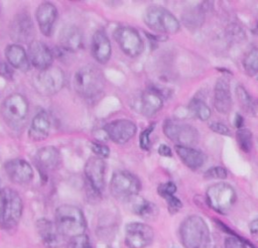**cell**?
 <instances>
[{
	"mask_svg": "<svg viewBox=\"0 0 258 248\" xmlns=\"http://www.w3.org/2000/svg\"><path fill=\"white\" fill-rule=\"evenodd\" d=\"M106 79L101 69L94 65H86L79 69L73 79L75 91L88 101L97 100L105 90Z\"/></svg>",
	"mask_w": 258,
	"mask_h": 248,
	"instance_id": "6da1fadb",
	"label": "cell"
},
{
	"mask_svg": "<svg viewBox=\"0 0 258 248\" xmlns=\"http://www.w3.org/2000/svg\"><path fill=\"white\" fill-rule=\"evenodd\" d=\"M54 225L62 238L71 239L85 234L87 228L83 211L73 205H61L55 210Z\"/></svg>",
	"mask_w": 258,
	"mask_h": 248,
	"instance_id": "7a4b0ae2",
	"label": "cell"
},
{
	"mask_svg": "<svg viewBox=\"0 0 258 248\" xmlns=\"http://www.w3.org/2000/svg\"><path fill=\"white\" fill-rule=\"evenodd\" d=\"M179 236L184 248H207L210 243V231L200 216H189L179 227Z\"/></svg>",
	"mask_w": 258,
	"mask_h": 248,
	"instance_id": "3957f363",
	"label": "cell"
},
{
	"mask_svg": "<svg viewBox=\"0 0 258 248\" xmlns=\"http://www.w3.org/2000/svg\"><path fill=\"white\" fill-rule=\"evenodd\" d=\"M29 105L26 98L18 93L7 96L1 104L0 112L4 122L14 130H20L25 125Z\"/></svg>",
	"mask_w": 258,
	"mask_h": 248,
	"instance_id": "277c9868",
	"label": "cell"
},
{
	"mask_svg": "<svg viewBox=\"0 0 258 248\" xmlns=\"http://www.w3.org/2000/svg\"><path fill=\"white\" fill-rule=\"evenodd\" d=\"M145 24L153 31L165 34H174L179 30L177 18L166 8L153 5L146 9L143 15Z\"/></svg>",
	"mask_w": 258,
	"mask_h": 248,
	"instance_id": "5b68a950",
	"label": "cell"
},
{
	"mask_svg": "<svg viewBox=\"0 0 258 248\" xmlns=\"http://www.w3.org/2000/svg\"><path fill=\"white\" fill-rule=\"evenodd\" d=\"M66 78L62 70L58 67L50 66L39 71L33 77V87L42 96H52L59 92L64 86Z\"/></svg>",
	"mask_w": 258,
	"mask_h": 248,
	"instance_id": "8992f818",
	"label": "cell"
},
{
	"mask_svg": "<svg viewBox=\"0 0 258 248\" xmlns=\"http://www.w3.org/2000/svg\"><path fill=\"white\" fill-rule=\"evenodd\" d=\"M141 190L139 178L126 170L116 171L110 181V191L113 197L120 201H129L138 195Z\"/></svg>",
	"mask_w": 258,
	"mask_h": 248,
	"instance_id": "52a82bcc",
	"label": "cell"
},
{
	"mask_svg": "<svg viewBox=\"0 0 258 248\" xmlns=\"http://www.w3.org/2000/svg\"><path fill=\"white\" fill-rule=\"evenodd\" d=\"M206 197L209 206L214 211L226 214L236 201V192L227 182H217L207 190Z\"/></svg>",
	"mask_w": 258,
	"mask_h": 248,
	"instance_id": "ba28073f",
	"label": "cell"
},
{
	"mask_svg": "<svg viewBox=\"0 0 258 248\" xmlns=\"http://www.w3.org/2000/svg\"><path fill=\"white\" fill-rule=\"evenodd\" d=\"M163 133L176 145L191 147L199 142L198 130L184 122L166 120L163 124Z\"/></svg>",
	"mask_w": 258,
	"mask_h": 248,
	"instance_id": "9c48e42d",
	"label": "cell"
},
{
	"mask_svg": "<svg viewBox=\"0 0 258 248\" xmlns=\"http://www.w3.org/2000/svg\"><path fill=\"white\" fill-rule=\"evenodd\" d=\"M3 191L4 207L0 226L3 229L9 230L14 228L19 223L23 211V203L21 197L16 191L10 188H4Z\"/></svg>",
	"mask_w": 258,
	"mask_h": 248,
	"instance_id": "30bf717a",
	"label": "cell"
},
{
	"mask_svg": "<svg viewBox=\"0 0 258 248\" xmlns=\"http://www.w3.org/2000/svg\"><path fill=\"white\" fill-rule=\"evenodd\" d=\"M114 38L121 50L130 57H137L143 51V40L138 31L131 26L117 27L114 31Z\"/></svg>",
	"mask_w": 258,
	"mask_h": 248,
	"instance_id": "8fae6325",
	"label": "cell"
},
{
	"mask_svg": "<svg viewBox=\"0 0 258 248\" xmlns=\"http://www.w3.org/2000/svg\"><path fill=\"white\" fill-rule=\"evenodd\" d=\"M154 232L144 223H130L125 230V243L129 248H145L152 243Z\"/></svg>",
	"mask_w": 258,
	"mask_h": 248,
	"instance_id": "7c38bea8",
	"label": "cell"
},
{
	"mask_svg": "<svg viewBox=\"0 0 258 248\" xmlns=\"http://www.w3.org/2000/svg\"><path fill=\"white\" fill-rule=\"evenodd\" d=\"M10 36L15 42L30 43L34 37V25L29 14L25 12L15 15L10 23Z\"/></svg>",
	"mask_w": 258,
	"mask_h": 248,
	"instance_id": "4fadbf2b",
	"label": "cell"
},
{
	"mask_svg": "<svg viewBox=\"0 0 258 248\" xmlns=\"http://www.w3.org/2000/svg\"><path fill=\"white\" fill-rule=\"evenodd\" d=\"M137 131L134 122L128 119H117L107 123L104 126V132L107 136L117 144H125Z\"/></svg>",
	"mask_w": 258,
	"mask_h": 248,
	"instance_id": "5bb4252c",
	"label": "cell"
},
{
	"mask_svg": "<svg viewBox=\"0 0 258 248\" xmlns=\"http://www.w3.org/2000/svg\"><path fill=\"white\" fill-rule=\"evenodd\" d=\"M105 169L106 163L104 159L92 156L85 164V175L91 189L98 195H101L105 188Z\"/></svg>",
	"mask_w": 258,
	"mask_h": 248,
	"instance_id": "9a60e30c",
	"label": "cell"
},
{
	"mask_svg": "<svg viewBox=\"0 0 258 248\" xmlns=\"http://www.w3.org/2000/svg\"><path fill=\"white\" fill-rule=\"evenodd\" d=\"M4 170L8 178L16 184H26L33 178L32 166L24 159L14 158L5 162Z\"/></svg>",
	"mask_w": 258,
	"mask_h": 248,
	"instance_id": "2e32d148",
	"label": "cell"
},
{
	"mask_svg": "<svg viewBox=\"0 0 258 248\" xmlns=\"http://www.w3.org/2000/svg\"><path fill=\"white\" fill-rule=\"evenodd\" d=\"M27 56L30 66L38 69L39 71L45 70L52 66L53 54L48 46L39 40H32L28 44Z\"/></svg>",
	"mask_w": 258,
	"mask_h": 248,
	"instance_id": "e0dca14e",
	"label": "cell"
},
{
	"mask_svg": "<svg viewBox=\"0 0 258 248\" xmlns=\"http://www.w3.org/2000/svg\"><path fill=\"white\" fill-rule=\"evenodd\" d=\"M35 18L40 32L45 36H50L57 19V9L52 3L43 2L38 5L35 11Z\"/></svg>",
	"mask_w": 258,
	"mask_h": 248,
	"instance_id": "ac0fdd59",
	"label": "cell"
},
{
	"mask_svg": "<svg viewBox=\"0 0 258 248\" xmlns=\"http://www.w3.org/2000/svg\"><path fill=\"white\" fill-rule=\"evenodd\" d=\"M36 230L41 242L46 248H58L62 244V237L51 221L45 218L37 220Z\"/></svg>",
	"mask_w": 258,
	"mask_h": 248,
	"instance_id": "d6986e66",
	"label": "cell"
},
{
	"mask_svg": "<svg viewBox=\"0 0 258 248\" xmlns=\"http://www.w3.org/2000/svg\"><path fill=\"white\" fill-rule=\"evenodd\" d=\"M214 106L221 114H228L232 108V95L227 79H218L214 91Z\"/></svg>",
	"mask_w": 258,
	"mask_h": 248,
	"instance_id": "ffe728a7",
	"label": "cell"
},
{
	"mask_svg": "<svg viewBox=\"0 0 258 248\" xmlns=\"http://www.w3.org/2000/svg\"><path fill=\"white\" fill-rule=\"evenodd\" d=\"M91 51L94 58L100 64H106L110 59L112 52L111 42L104 30L99 29L94 33L91 43Z\"/></svg>",
	"mask_w": 258,
	"mask_h": 248,
	"instance_id": "44dd1931",
	"label": "cell"
},
{
	"mask_svg": "<svg viewBox=\"0 0 258 248\" xmlns=\"http://www.w3.org/2000/svg\"><path fill=\"white\" fill-rule=\"evenodd\" d=\"M60 46L67 51H77L83 45V34L76 25H66L61 28L58 37Z\"/></svg>",
	"mask_w": 258,
	"mask_h": 248,
	"instance_id": "7402d4cb",
	"label": "cell"
},
{
	"mask_svg": "<svg viewBox=\"0 0 258 248\" xmlns=\"http://www.w3.org/2000/svg\"><path fill=\"white\" fill-rule=\"evenodd\" d=\"M5 57L11 68L21 72H27L30 69L27 52L23 46L18 43H11L6 46Z\"/></svg>",
	"mask_w": 258,
	"mask_h": 248,
	"instance_id": "603a6c76",
	"label": "cell"
},
{
	"mask_svg": "<svg viewBox=\"0 0 258 248\" xmlns=\"http://www.w3.org/2000/svg\"><path fill=\"white\" fill-rule=\"evenodd\" d=\"M162 105H163L162 96L158 91L154 89L145 90L140 97L139 108L143 116H146V117L153 116L162 108Z\"/></svg>",
	"mask_w": 258,
	"mask_h": 248,
	"instance_id": "cb8c5ba5",
	"label": "cell"
},
{
	"mask_svg": "<svg viewBox=\"0 0 258 248\" xmlns=\"http://www.w3.org/2000/svg\"><path fill=\"white\" fill-rule=\"evenodd\" d=\"M49 129L50 120L48 114L44 111H40L33 117L31 121L28 136L33 141H42L48 136Z\"/></svg>",
	"mask_w": 258,
	"mask_h": 248,
	"instance_id": "d4e9b609",
	"label": "cell"
},
{
	"mask_svg": "<svg viewBox=\"0 0 258 248\" xmlns=\"http://www.w3.org/2000/svg\"><path fill=\"white\" fill-rule=\"evenodd\" d=\"M35 162L41 170H52L60 162V153L54 146H44L37 150Z\"/></svg>",
	"mask_w": 258,
	"mask_h": 248,
	"instance_id": "484cf974",
	"label": "cell"
},
{
	"mask_svg": "<svg viewBox=\"0 0 258 248\" xmlns=\"http://www.w3.org/2000/svg\"><path fill=\"white\" fill-rule=\"evenodd\" d=\"M175 151L181 161L192 170L199 169L206 162V155L194 147L175 145Z\"/></svg>",
	"mask_w": 258,
	"mask_h": 248,
	"instance_id": "4316f807",
	"label": "cell"
},
{
	"mask_svg": "<svg viewBox=\"0 0 258 248\" xmlns=\"http://www.w3.org/2000/svg\"><path fill=\"white\" fill-rule=\"evenodd\" d=\"M133 212L140 216L141 218L145 219V220H154L156 219L157 215H158V208L155 204L144 200L142 198H138L137 196L133 198Z\"/></svg>",
	"mask_w": 258,
	"mask_h": 248,
	"instance_id": "83f0119b",
	"label": "cell"
},
{
	"mask_svg": "<svg viewBox=\"0 0 258 248\" xmlns=\"http://www.w3.org/2000/svg\"><path fill=\"white\" fill-rule=\"evenodd\" d=\"M236 95H237L238 101H239L240 105L243 107V109L246 112H248L249 114L256 116V113H257L256 102L243 86H238L236 88Z\"/></svg>",
	"mask_w": 258,
	"mask_h": 248,
	"instance_id": "f1b7e54d",
	"label": "cell"
},
{
	"mask_svg": "<svg viewBox=\"0 0 258 248\" xmlns=\"http://www.w3.org/2000/svg\"><path fill=\"white\" fill-rule=\"evenodd\" d=\"M188 108L190 112L202 121H207L211 117L210 107L201 99H192L188 105Z\"/></svg>",
	"mask_w": 258,
	"mask_h": 248,
	"instance_id": "f546056e",
	"label": "cell"
},
{
	"mask_svg": "<svg viewBox=\"0 0 258 248\" xmlns=\"http://www.w3.org/2000/svg\"><path fill=\"white\" fill-rule=\"evenodd\" d=\"M236 140L241 150L249 153L253 147V134L248 128H240L236 132Z\"/></svg>",
	"mask_w": 258,
	"mask_h": 248,
	"instance_id": "4dcf8cb0",
	"label": "cell"
},
{
	"mask_svg": "<svg viewBox=\"0 0 258 248\" xmlns=\"http://www.w3.org/2000/svg\"><path fill=\"white\" fill-rule=\"evenodd\" d=\"M243 67L247 75L256 76L258 72V50L256 47L252 48L243 58Z\"/></svg>",
	"mask_w": 258,
	"mask_h": 248,
	"instance_id": "1f68e13d",
	"label": "cell"
},
{
	"mask_svg": "<svg viewBox=\"0 0 258 248\" xmlns=\"http://www.w3.org/2000/svg\"><path fill=\"white\" fill-rule=\"evenodd\" d=\"M228 175L227 169L222 166H214L205 172V177L209 179H224Z\"/></svg>",
	"mask_w": 258,
	"mask_h": 248,
	"instance_id": "d6a6232c",
	"label": "cell"
},
{
	"mask_svg": "<svg viewBox=\"0 0 258 248\" xmlns=\"http://www.w3.org/2000/svg\"><path fill=\"white\" fill-rule=\"evenodd\" d=\"M70 248H94V247L92 246L89 237L86 234H83L71 239Z\"/></svg>",
	"mask_w": 258,
	"mask_h": 248,
	"instance_id": "836d02e7",
	"label": "cell"
},
{
	"mask_svg": "<svg viewBox=\"0 0 258 248\" xmlns=\"http://www.w3.org/2000/svg\"><path fill=\"white\" fill-rule=\"evenodd\" d=\"M155 124H151L149 125L147 128H145L140 136H139V145L143 150H148L150 148V139H149V135L152 132V130L154 129Z\"/></svg>",
	"mask_w": 258,
	"mask_h": 248,
	"instance_id": "e575fe53",
	"label": "cell"
},
{
	"mask_svg": "<svg viewBox=\"0 0 258 248\" xmlns=\"http://www.w3.org/2000/svg\"><path fill=\"white\" fill-rule=\"evenodd\" d=\"M175 192H176V187L172 181H167V182L161 183L158 185V189H157L158 195L162 198H165L170 195H174Z\"/></svg>",
	"mask_w": 258,
	"mask_h": 248,
	"instance_id": "d590c367",
	"label": "cell"
},
{
	"mask_svg": "<svg viewBox=\"0 0 258 248\" xmlns=\"http://www.w3.org/2000/svg\"><path fill=\"white\" fill-rule=\"evenodd\" d=\"M91 147H92L93 152L97 155V157H100L102 159L108 157L109 154H110L109 147L104 145V144H101V143H98V142H93Z\"/></svg>",
	"mask_w": 258,
	"mask_h": 248,
	"instance_id": "8d00e7d4",
	"label": "cell"
},
{
	"mask_svg": "<svg viewBox=\"0 0 258 248\" xmlns=\"http://www.w3.org/2000/svg\"><path fill=\"white\" fill-rule=\"evenodd\" d=\"M164 199H165V201H166V203H167L169 212H171L172 214L178 212L179 209L182 207V204H181L180 200L177 199L174 195L167 196V197H165Z\"/></svg>",
	"mask_w": 258,
	"mask_h": 248,
	"instance_id": "74e56055",
	"label": "cell"
},
{
	"mask_svg": "<svg viewBox=\"0 0 258 248\" xmlns=\"http://www.w3.org/2000/svg\"><path fill=\"white\" fill-rule=\"evenodd\" d=\"M210 128L218 133V134H221V135H226V136H231V130L229 129L228 126H226L225 124L221 123V122H217V121H214V122H211L209 124Z\"/></svg>",
	"mask_w": 258,
	"mask_h": 248,
	"instance_id": "f35d334b",
	"label": "cell"
},
{
	"mask_svg": "<svg viewBox=\"0 0 258 248\" xmlns=\"http://www.w3.org/2000/svg\"><path fill=\"white\" fill-rule=\"evenodd\" d=\"M225 248H245V245L239 237H228L225 240Z\"/></svg>",
	"mask_w": 258,
	"mask_h": 248,
	"instance_id": "ab89813d",
	"label": "cell"
},
{
	"mask_svg": "<svg viewBox=\"0 0 258 248\" xmlns=\"http://www.w3.org/2000/svg\"><path fill=\"white\" fill-rule=\"evenodd\" d=\"M0 76L7 80H11L13 78L12 68L7 63L1 61V60H0Z\"/></svg>",
	"mask_w": 258,
	"mask_h": 248,
	"instance_id": "60d3db41",
	"label": "cell"
},
{
	"mask_svg": "<svg viewBox=\"0 0 258 248\" xmlns=\"http://www.w3.org/2000/svg\"><path fill=\"white\" fill-rule=\"evenodd\" d=\"M157 151H158V154L161 155V156H167L168 157V156L172 155L171 149L166 144H160Z\"/></svg>",
	"mask_w": 258,
	"mask_h": 248,
	"instance_id": "b9f144b4",
	"label": "cell"
},
{
	"mask_svg": "<svg viewBox=\"0 0 258 248\" xmlns=\"http://www.w3.org/2000/svg\"><path fill=\"white\" fill-rule=\"evenodd\" d=\"M249 228H250V232L255 236L258 232V222H257V219L253 220L250 225H249Z\"/></svg>",
	"mask_w": 258,
	"mask_h": 248,
	"instance_id": "7bdbcfd3",
	"label": "cell"
},
{
	"mask_svg": "<svg viewBox=\"0 0 258 248\" xmlns=\"http://www.w3.org/2000/svg\"><path fill=\"white\" fill-rule=\"evenodd\" d=\"M243 121H244V119H243V117H242L240 114H237V115L235 116L234 122H235V126H236L238 129H240V128L243 127Z\"/></svg>",
	"mask_w": 258,
	"mask_h": 248,
	"instance_id": "ee69618b",
	"label": "cell"
},
{
	"mask_svg": "<svg viewBox=\"0 0 258 248\" xmlns=\"http://www.w3.org/2000/svg\"><path fill=\"white\" fill-rule=\"evenodd\" d=\"M3 207H4V191H3V189H0V221L2 218Z\"/></svg>",
	"mask_w": 258,
	"mask_h": 248,
	"instance_id": "f6af8a7d",
	"label": "cell"
}]
</instances>
